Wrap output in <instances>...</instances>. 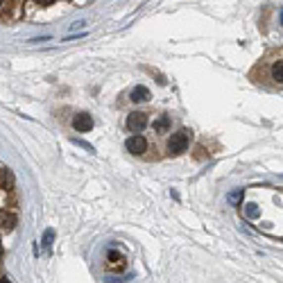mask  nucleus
Returning <instances> with one entry per match:
<instances>
[{"label": "nucleus", "instance_id": "obj_1", "mask_svg": "<svg viewBox=\"0 0 283 283\" xmlns=\"http://www.w3.org/2000/svg\"><path fill=\"white\" fill-rule=\"evenodd\" d=\"M188 143H190V129H179L177 134H172L170 141H168V152L170 154H182V152H186Z\"/></svg>", "mask_w": 283, "mask_h": 283}, {"label": "nucleus", "instance_id": "obj_2", "mask_svg": "<svg viewBox=\"0 0 283 283\" xmlns=\"http://www.w3.org/2000/svg\"><path fill=\"white\" fill-rule=\"evenodd\" d=\"M145 127H147V116H145V113L132 111V113L127 116V129H129V132L139 134V132H143Z\"/></svg>", "mask_w": 283, "mask_h": 283}, {"label": "nucleus", "instance_id": "obj_3", "mask_svg": "<svg viewBox=\"0 0 283 283\" xmlns=\"http://www.w3.org/2000/svg\"><path fill=\"white\" fill-rule=\"evenodd\" d=\"M125 147H127V152H132V154H143V152L147 150V141H145L143 136H139V134H134V136H129V139L125 141Z\"/></svg>", "mask_w": 283, "mask_h": 283}, {"label": "nucleus", "instance_id": "obj_4", "mask_svg": "<svg viewBox=\"0 0 283 283\" xmlns=\"http://www.w3.org/2000/svg\"><path fill=\"white\" fill-rule=\"evenodd\" d=\"M107 267L109 270H116V272H123L125 267H127V261H125V256L120 251L109 249L107 251Z\"/></svg>", "mask_w": 283, "mask_h": 283}, {"label": "nucleus", "instance_id": "obj_5", "mask_svg": "<svg viewBox=\"0 0 283 283\" xmlns=\"http://www.w3.org/2000/svg\"><path fill=\"white\" fill-rule=\"evenodd\" d=\"M73 127H75L77 132H89V129H93V118L89 116V113H77V116L73 118Z\"/></svg>", "mask_w": 283, "mask_h": 283}, {"label": "nucleus", "instance_id": "obj_6", "mask_svg": "<svg viewBox=\"0 0 283 283\" xmlns=\"http://www.w3.org/2000/svg\"><path fill=\"white\" fill-rule=\"evenodd\" d=\"M129 100L136 102V104H143V102L150 100V89L147 86H134L132 93H129Z\"/></svg>", "mask_w": 283, "mask_h": 283}, {"label": "nucleus", "instance_id": "obj_7", "mask_svg": "<svg viewBox=\"0 0 283 283\" xmlns=\"http://www.w3.org/2000/svg\"><path fill=\"white\" fill-rule=\"evenodd\" d=\"M152 127H154L156 134H166L168 129H170V116H159L154 120V125H152Z\"/></svg>", "mask_w": 283, "mask_h": 283}, {"label": "nucleus", "instance_id": "obj_8", "mask_svg": "<svg viewBox=\"0 0 283 283\" xmlns=\"http://www.w3.org/2000/svg\"><path fill=\"white\" fill-rule=\"evenodd\" d=\"M52 242H54V231L52 229H46V234H43V240H41V247L46 254H50L52 251Z\"/></svg>", "mask_w": 283, "mask_h": 283}, {"label": "nucleus", "instance_id": "obj_9", "mask_svg": "<svg viewBox=\"0 0 283 283\" xmlns=\"http://www.w3.org/2000/svg\"><path fill=\"white\" fill-rule=\"evenodd\" d=\"M272 80L277 82V84H281V82H283V61H274V66H272Z\"/></svg>", "mask_w": 283, "mask_h": 283}, {"label": "nucleus", "instance_id": "obj_10", "mask_svg": "<svg viewBox=\"0 0 283 283\" xmlns=\"http://www.w3.org/2000/svg\"><path fill=\"white\" fill-rule=\"evenodd\" d=\"M240 199H242V188H240V190H236V192H231V195H229V202H231V204H238Z\"/></svg>", "mask_w": 283, "mask_h": 283}, {"label": "nucleus", "instance_id": "obj_11", "mask_svg": "<svg viewBox=\"0 0 283 283\" xmlns=\"http://www.w3.org/2000/svg\"><path fill=\"white\" fill-rule=\"evenodd\" d=\"M247 215H249V218H256V215H258L256 204H247Z\"/></svg>", "mask_w": 283, "mask_h": 283}, {"label": "nucleus", "instance_id": "obj_12", "mask_svg": "<svg viewBox=\"0 0 283 283\" xmlns=\"http://www.w3.org/2000/svg\"><path fill=\"white\" fill-rule=\"evenodd\" d=\"M37 2H43V5H50V2H52V0H37Z\"/></svg>", "mask_w": 283, "mask_h": 283}, {"label": "nucleus", "instance_id": "obj_13", "mask_svg": "<svg viewBox=\"0 0 283 283\" xmlns=\"http://www.w3.org/2000/svg\"><path fill=\"white\" fill-rule=\"evenodd\" d=\"M0 258H2V242H0Z\"/></svg>", "mask_w": 283, "mask_h": 283}, {"label": "nucleus", "instance_id": "obj_14", "mask_svg": "<svg viewBox=\"0 0 283 283\" xmlns=\"http://www.w3.org/2000/svg\"><path fill=\"white\" fill-rule=\"evenodd\" d=\"M0 2H2V0H0Z\"/></svg>", "mask_w": 283, "mask_h": 283}]
</instances>
